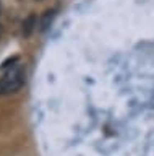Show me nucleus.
Instances as JSON below:
<instances>
[{
	"label": "nucleus",
	"instance_id": "f257e3e1",
	"mask_svg": "<svg viewBox=\"0 0 154 156\" xmlns=\"http://www.w3.org/2000/svg\"><path fill=\"white\" fill-rule=\"evenodd\" d=\"M25 68L20 63L12 65L8 70L3 73L2 80H0V94H13L16 93L25 83Z\"/></svg>",
	"mask_w": 154,
	"mask_h": 156
},
{
	"label": "nucleus",
	"instance_id": "f03ea898",
	"mask_svg": "<svg viewBox=\"0 0 154 156\" xmlns=\"http://www.w3.org/2000/svg\"><path fill=\"white\" fill-rule=\"evenodd\" d=\"M37 24V20L34 15H29L25 21H23V34L28 37V36H31V33L34 31V26Z\"/></svg>",
	"mask_w": 154,
	"mask_h": 156
},
{
	"label": "nucleus",
	"instance_id": "7ed1b4c3",
	"mask_svg": "<svg viewBox=\"0 0 154 156\" xmlns=\"http://www.w3.org/2000/svg\"><path fill=\"white\" fill-rule=\"evenodd\" d=\"M54 15H55L54 10H47V12H46L44 15H42V18H41V24H39L42 31H46V29L50 26L52 20H54Z\"/></svg>",
	"mask_w": 154,
	"mask_h": 156
}]
</instances>
